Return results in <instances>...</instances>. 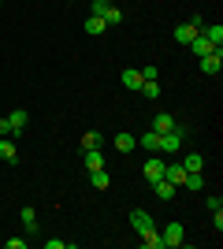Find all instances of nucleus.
Wrapping results in <instances>:
<instances>
[{
	"label": "nucleus",
	"mask_w": 223,
	"mask_h": 249,
	"mask_svg": "<svg viewBox=\"0 0 223 249\" xmlns=\"http://www.w3.org/2000/svg\"><path fill=\"white\" fill-rule=\"evenodd\" d=\"M182 142H186V126H175L168 134H160V153H182Z\"/></svg>",
	"instance_id": "obj_1"
},
{
	"label": "nucleus",
	"mask_w": 223,
	"mask_h": 249,
	"mask_svg": "<svg viewBox=\"0 0 223 249\" xmlns=\"http://www.w3.org/2000/svg\"><path fill=\"white\" fill-rule=\"evenodd\" d=\"M160 238H164V246H182L186 242V227L175 219V223H168V227L160 231Z\"/></svg>",
	"instance_id": "obj_2"
},
{
	"label": "nucleus",
	"mask_w": 223,
	"mask_h": 249,
	"mask_svg": "<svg viewBox=\"0 0 223 249\" xmlns=\"http://www.w3.org/2000/svg\"><path fill=\"white\" fill-rule=\"evenodd\" d=\"M223 71V49H212L208 56H201V74H220Z\"/></svg>",
	"instance_id": "obj_3"
},
{
	"label": "nucleus",
	"mask_w": 223,
	"mask_h": 249,
	"mask_svg": "<svg viewBox=\"0 0 223 249\" xmlns=\"http://www.w3.org/2000/svg\"><path fill=\"white\" fill-rule=\"evenodd\" d=\"M130 227L138 231V234H145V231H153L156 223H153V216H149L145 208H134V212H130Z\"/></svg>",
	"instance_id": "obj_4"
},
{
	"label": "nucleus",
	"mask_w": 223,
	"mask_h": 249,
	"mask_svg": "<svg viewBox=\"0 0 223 249\" xmlns=\"http://www.w3.org/2000/svg\"><path fill=\"white\" fill-rule=\"evenodd\" d=\"M164 167H168V164H164L160 156H149L141 171H145V178H149V182H156V178H164Z\"/></svg>",
	"instance_id": "obj_5"
},
{
	"label": "nucleus",
	"mask_w": 223,
	"mask_h": 249,
	"mask_svg": "<svg viewBox=\"0 0 223 249\" xmlns=\"http://www.w3.org/2000/svg\"><path fill=\"white\" fill-rule=\"evenodd\" d=\"M201 37L212 45V49H220V45H223V26H220V22H212V26H201Z\"/></svg>",
	"instance_id": "obj_6"
},
{
	"label": "nucleus",
	"mask_w": 223,
	"mask_h": 249,
	"mask_svg": "<svg viewBox=\"0 0 223 249\" xmlns=\"http://www.w3.org/2000/svg\"><path fill=\"white\" fill-rule=\"evenodd\" d=\"M116 149H119V153H123V156H130V153H134V149H138V138L123 130V134H116Z\"/></svg>",
	"instance_id": "obj_7"
},
{
	"label": "nucleus",
	"mask_w": 223,
	"mask_h": 249,
	"mask_svg": "<svg viewBox=\"0 0 223 249\" xmlns=\"http://www.w3.org/2000/svg\"><path fill=\"white\" fill-rule=\"evenodd\" d=\"M153 190H156V197H160V201H171L179 186H175V182H168V178H156V182H153Z\"/></svg>",
	"instance_id": "obj_8"
},
{
	"label": "nucleus",
	"mask_w": 223,
	"mask_h": 249,
	"mask_svg": "<svg viewBox=\"0 0 223 249\" xmlns=\"http://www.w3.org/2000/svg\"><path fill=\"white\" fill-rule=\"evenodd\" d=\"M175 126H179V123H175V115H168V112L153 119V130H156V134H168V130H175Z\"/></svg>",
	"instance_id": "obj_9"
},
{
	"label": "nucleus",
	"mask_w": 223,
	"mask_h": 249,
	"mask_svg": "<svg viewBox=\"0 0 223 249\" xmlns=\"http://www.w3.org/2000/svg\"><path fill=\"white\" fill-rule=\"evenodd\" d=\"M197 34H201L197 26H190V22H182L179 30H175V41H179V45H190L193 37H197Z\"/></svg>",
	"instance_id": "obj_10"
},
{
	"label": "nucleus",
	"mask_w": 223,
	"mask_h": 249,
	"mask_svg": "<svg viewBox=\"0 0 223 249\" xmlns=\"http://www.w3.org/2000/svg\"><path fill=\"white\" fill-rule=\"evenodd\" d=\"M141 246H145V249H168V246H164V238H160V231H156V227L141 234Z\"/></svg>",
	"instance_id": "obj_11"
},
{
	"label": "nucleus",
	"mask_w": 223,
	"mask_h": 249,
	"mask_svg": "<svg viewBox=\"0 0 223 249\" xmlns=\"http://www.w3.org/2000/svg\"><path fill=\"white\" fill-rule=\"evenodd\" d=\"M8 119H11V134H22V130H26V119H30V115L22 112V108H15V112H11Z\"/></svg>",
	"instance_id": "obj_12"
},
{
	"label": "nucleus",
	"mask_w": 223,
	"mask_h": 249,
	"mask_svg": "<svg viewBox=\"0 0 223 249\" xmlns=\"http://www.w3.org/2000/svg\"><path fill=\"white\" fill-rule=\"evenodd\" d=\"M164 178H168V182H175V186H182V178H186L182 164H168V167H164Z\"/></svg>",
	"instance_id": "obj_13"
},
{
	"label": "nucleus",
	"mask_w": 223,
	"mask_h": 249,
	"mask_svg": "<svg viewBox=\"0 0 223 249\" xmlns=\"http://www.w3.org/2000/svg\"><path fill=\"white\" fill-rule=\"evenodd\" d=\"M19 219H22V227L30 231V234H37V212H34V208H22Z\"/></svg>",
	"instance_id": "obj_14"
},
{
	"label": "nucleus",
	"mask_w": 223,
	"mask_h": 249,
	"mask_svg": "<svg viewBox=\"0 0 223 249\" xmlns=\"http://www.w3.org/2000/svg\"><path fill=\"white\" fill-rule=\"evenodd\" d=\"M104 30H108V22L101 19V15H89V19H86V34H93V37H97V34H104Z\"/></svg>",
	"instance_id": "obj_15"
},
{
	"label": "nucleus",
	"mask_w": 223,
	"mask_h": 249,
	"mask_svg": "<svg viewBox=\"0 0 223 249\" xmlns=\"http://www.w3.org/2000/svg\"><path fill=\"white\" fill-rule=\"evenodd\" d=\"M89 182H93V190H108V182H112V178H108L104 167H97V171H89Z\"/></svg>",
	"instance_id": "obj_16"
},
{
	"label": "nucleus",
	"mask_w": 223,
	"mask_h": 249,
	"mask_svg": "<svg viewBox=\"0 0 223 249\" xmlns=\"http://www.w3.org/2000/svg\"><path fill=\"white\" fill-rule=\"evenodd\" d=\"M141 82H145V78H141V71H123V86H127V89H141Z\"/></svg>",
	"instance_id": "obj_17"
},
{
	"label": "nucleus",
	"mask_w": 223,
	"mask_h": 249,
	"mask_svg": "<svg viewBox=\"0 0 223 249\" xmlns=\"http://www.w3.org/2000/svg\"><path fill=\"white\" fill-rule=\"evenodd\" d=\"M138 145H141V149H153V153H160V134H156V130H149V134L138 138Z\"/></svg>",
	"instance_id": "obj_18"
},
{
	"label": "nucleus",
	"mask_w": 223,
	"mask_h": 249,
	"mask_svg": "<svg viewBox=\"0 0 223 249\" xmlns=\"http://www.w3.org/2000/svg\"><path fill=\"white\" fill-rule=\"evenodd\" d=\"M86 167H89V171L104 167V156H101V149H86Z\"/></svg>",
	"instance_id": "obj_19"
},
{
	"label": "nucleus",
	"mask_w": 223,
	"mask_h": 249,
	"mask_svg": "<svg viewBox=\"0 0 223 249\" xmlns=\"http://www.w3.org/2000/svg\"><path fill=\"white\" fill-rule=\"evenodd\" d=\"M15 156H19V153H15V145H11L8 138H0V160H4V164H15Z\"/></svg>",
	"instance_id": "obj_20"
},
{
	"label": "nucleus",
	"mask_w": 223,
	"mask_h": 249,
	"mask_svg": "<svg viewBox=\"0 0 223 249\" xmlns=\"http://www.w3.org/2000/svg\"><path fill=\"white\" fill-rule=\"evenodd\" d=\"M190 49H193V56L201 60V56H208V52H212V45H208V41H205V37H201V34H197V37H193V41H190Z\"/></svg>",
	"instance_id": "obj_21"
},
{
	"label": "nucleus",
	"mask_w": 223,
	"mask_h": 249,
	"mask_svg": "<svg viewBox=\"0 0 223 249\" xmlns=\"http://www.w3.org/2000/svg\"><path fill=\"white\" fill-rule=\"evenodd\" d=\"M201 167H205L201 153H186V160H182V171H201Z\"/></svg>",
	"instance_id": "obj_22"
},
{
	"label": "nucleus",
	"mask_w": 223,
	"mask_h": 249,
	"mask_svg": "<svg viewBox=\"0 0 223 249\" xmlns=\"http://www.w3.org/2000/svg\"><path fill=\"white\" fill-rule=\"evenodd\" d=\"M182 186H186V190H201V186H205L201 171H186V178H182Z\"/></svg>",
	"instance_id": "obj_23"
},
{
	"label": "nucleus",
	"mask_w": 223,
	"mask_h": 249,
	"mask_svg": "<svg viewBox=\"0 0 223 249\" xmlns=\"http://www.w3.org/2000/svg\"><path fill=\"white\" fill-rule=\"evenodd\" d=\"M101 19H104V22H108V26H119V22H123V11H119V8H116V4H112V8H108V11H104V15H101Z\"/></svg>",
	"instance_id": "obj_24"
},
{
	"label": "nucleus",
	"mask_w": 223,
	"mask_h": 249,
	"mask_svg": "<svg viewBox=\"0 0 223 249\" xmlns=\"http://www.w3.org/2000/svg\"><path fill=\"white\" fill-rule=\"evenodd\" d=\"M82 149H101V134H97V130H86L82 134Z\"/></svg>",
	"instance_id": "obj_25"
},
{
	"label": "nucleus",
	"mask_w": 223,
	"mask_h": 249,
	"mask_svg": "<svg viewBox=\"0 0 223 249\" xmlns=\"http://www.w3.org/2000/svg\"><path fill=\"white\" fill-rule=\"evenodd\" d=\"M138 93H141V97H149V101H156V97H160V86H156V82H141Z\"/></svg>",
	"instance_id": "obj_26"
},
{
	"label": "nucleus",
	"mask_w": 223,
	"mask_h": 249,
	"mask_svg": "<svg viewBox=\"0 0 223 249\" xmlns=\"http://www.w3.org/2000/svg\"><path fill=\"white\" fill-rule=\"evenodd\" d=\"M89 8H93V15H104L112 8V0H89Z\"/></svg>",
	"instance_id": "obj_27"
},
{
	"label": "nucleus",
	"mask_w": 223,
	"mask_h": 249,
	"mask_svg": "<svg viewBox=\"0 0 223 249\" xmlns=\"http://www.w3.org/2000/svg\"><path fill=\"white\" fill-rule=\"evenodd\" d=\"M141 78H145V82H156V67H153V63H149V67H141Z\"/></svg>",
	"instance_id": "obj_28"
},
{
	"label": "nucleus",
	"mask_w": 223,
	"mask_h": 249,
	"mask_svg": "<svg viewBox=\"0 0 223 249\" xmlns=\"http://www.w3.org/2000/svg\"><path fill=\"white\" fill-rule=\"evenodd\" d=\"M8 249H26V238H8Z\"/></svg>",
	"instance_id": "obj_29"
},
{
	"label": "nucleus",
	"mask_w": 223,
	"mask_h": 249,
	"mask_svg": "<svg viewBox=\"0 0 223 249\" xmlns=\"http://www.w3.org/2000/svg\"><path fill=\"white\" fill-rule=\"evenodd\" d=\"M11 134V119H0V138H8Z\"/></svg>",
	"instance_id": "obj_30"
},
{
	"label": "nucleus",
	"mask_w": 223,
	"mask_h": 249,
	"mask_svg": "<svg viewBox=\"0 0 223 249\" xmlns=\"http://www.w3.org/2000/svg\"><path fill=\"white\" fill-rule=\"evenodd\" d=\"M0 4H4V0H0Z\"/></svg>",
	"instance_id": "obj_31"
}]
</instances>
